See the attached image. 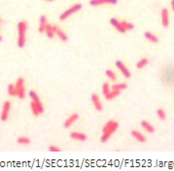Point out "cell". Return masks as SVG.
<instances>
[{
	"mask_svg": "<svg viewBox=\"0 0 174 171\" xmlns=\"http://www.w3.org/2000/svg\"><path fill=\"white\" fill-rule=\"evenodd\" d=\"M7 92L8 94L11 96H17V92H16V88H15V85L13 84H10L7 88Z\"/></svg>",
	"mask_w": 174,
	"mask_h": 171,
	"instance_id": "484cf974",
	"label": "cell"
},
{
	"mask_svg": "<svg viewBox=\"0 0 174 171\" xmlns=\"http://www.w3.org/2000/svg\"><path fill=\"white\" fill-rule=\"evenodd\" d=\"M53 30H54L55 35H57V36L59 37V39L60 40V41L66 42L67 40H68V36H67V34L65 33V31H63L62 29H60L59 26L53 25Z\"/></svg>",
	"mask_w": 174,
	"mask_h": 171,
	"instance_id": "8fae6325",
	"label": "cell"
},
{
	"mask_svg": "<svg viewBox=\"0 0 174 171\" xmlns=\"http://www.w3.org/2000/svg\"><path fill=\"white\" fill-rule=\"evenodd\" d=\"M121 93V90L119 89H111V90L109 92V93H107L105 95V98L107 100H112V99H115L117 96H119Z\"/></svg>",
	"mask_w": 174,
	"mask_h": 171,
	"instance_id": "ffe728a7",
	"label": "cell"
},
{
	"mask_svg": "<svg viewBox=\"0 0 174 171\" xmlns=\"http://www.w3.org/2000/svg\"><path fill=\"white\" fill-rule=\"evenodd\" d=\"M121 25H122V26L125 28L127 31V30L133 29V27H134L131 22H128V21H121Z\"/></svg>",
	"mask_w": 174,
	"mask_h": 171,
	"instance_id": "d4e9b609",
	"label": "cell"
},
{
	"mask_svg": "<svg viewBox=\"0 0 174 171\" xmlns=\"http://www.w3.org/2000/svg\"><path fill=\"white\" fill-rule=\"evenodd\" d=\"M92 103L94 107V109L98 111V112H101L102 109H103V105L101 103V100H100V97L97 95V94H95L93 93L92 95Z\"/></svg>",
	"mask_w": 174,
	"mask_h": 171,
	"instance_id": "7c38bea8",
	"label": "cell"
},
{
	"mask_svg": "<svg viewBox=\"0 0 174 171\" xmlns=\"http://www.w3.org/2000/svg\"><path fill=\"white\" fill-rule=\"evenodd\" d=\"M17 142H18V144L21 146H27L31 143V140L29 137H27V136H20V137L17 139Z\"/></svg>",
	"mask_w": 174,
	"mask_h": 171,
	"instance_id": "44dd1931",
	"label": "cell"
},
{
	"mask_svg": "<svg viewBox=\"0 0 174 171\" xmlns=\"http://www.w3.org/2000/svg\"><path fill=\"white\" fill-rule=\"evenodd\" d=\"M131 136L135 140L140 142V143H144V142L146 141L145 135L143 133H141L140 131H138V130H136V129H132L131 130Z\"/></svg>",
	"mask_w": 174,
	"mask_h": 171,
	"instance_id": "2e32d148",
	"label": "cell"
},
{
	"mask_svg": "<svg viewBox=\"0 0 174 171\" xmlns=\"http://www.w3.org/2000/svg\"><path fill=\"white\" fill-rule=\"evenodd\" d=\"M44 33L46 34L47 37L49 38H53L55 36V33H54V30H53V25H50V24H47L46 27H45V31Z\"/></svg>",
	"mask_w": 174,
	"mask_h": 171,
	"instance_id": "7402d4cb",
	"label": "cell"
},
{
	"mask_svg": "<svg viewBox=\"0 0 174 171\" xmlns=\"http://www.w3.org/2000/svg\"><path fill=\"white\" fill-rule=\"evenodd\" d=\"M2 24H3V20L1 19V17H0V26L2 25Z\"/></svg>",
	"mask_w": 174,
	"mask_h": 171,
	"instance_id": "1f68e13d",
	"label": "cell"
},
{
	"mask_svg": "<svg viewBox=\"0 0 174 171\" xmlns=\"http://www.w3.org/2000/svg\"><path fill=\"white\" fill-rule=\"evenodd\" d=\"M48 24V20L46 18V16H41L40 19H39V26H38V30L40 33H44L45 31V27H46Z\"/></svg>",
	"mask_w": 174,
	"mask_h": 171,
	"instance_id": "e0dca14e",
	"label": "cell"
},
{
	"mask_svg": "<svg viewBox=\"0 0 174 171\" xmlns=\"http://www.w3.org/2000/svg\"><path fill=\"white\" fill-rule=\"evenodd\" d=\"M118 127H119L118 122L114 121V120H109V121L104 124V127L102 128V135L101 137H100L101 143L107 142L111 138V136L116 132Z\"/></svg>",
	"mask_w": 174,
	"mask_h": 171,
	"instance_id": "6da1fadb",
	"label": "cell"
},
{
	"mask_svg": "<svg viewBox=\"0 0 174 171\" xmlns=\"http://www.w3.org/2000/svg\"><path fill=\"white\" fill-rule=\"evenodd\" d=\"M16 92H17V96L20 99H24L25 97L26 94V89L25 86V79L24 78H19L17 80V82L15 84Z\"/></svg>",
	"mask_w": 174,
	"mask_h": 171,
	"instance_id": "5b68a950",
	"label": "cell"
},
{
	"mask_svg": "<svg viewBox=\"0 0 174 171\" xmlns=\"http://www.w3.org/2000/svg\"><path fill=\"white\" fill-rule=\"evenodd\" d=\"M141 127H143V129L145 131H147L149 133H154L155 132V127L153 124H151V123H149L148 121H142L141 122Z\"/></svg>",
	"mask_w": 174,
	"mask_h": 171,
	"instance_id": "ac0fdd59",
	"label": "cell"
},
{
	"mask_svg": "<svg viewBox=\"0 0 174 171\" xmlns=\"http://www.w3.org/2000/svg\"><path fill=\"white\" fill-rule=\"evenodd\" d=\"M110 24H111L112 26H114L116 29L119 31V32H121V33H125V32L127 31L125 28L122 26L121 21H120L119 20H117L116 18H111V19H110Z\"/></svg>",
	"mask_w": 174,
	"mask_h": 171,
	"instance_id": "9a60e30c",
	"label": "cell"
},
{
	"mask_svg": "<svg viewBox=\"0 0 174 171\" xmlns=\"http://www.w3.org/2000/svg\"><path fill=\"white\" fill-rule=\"evenodd\" d=\"M161 25L164 27H167L169 25V12L166 8H164L161 12Z\"/></svg>",
	"mask_w": 174,
	"mask_h": 171,
	"instance_id": "4fadbf2b",
	"label": "cell"
},
{
	"mask_svg": "<svg viewBox=\"0 0 174 171\" xmlns=\"http://www.w3.org/2000/svg\"><path fill=\"white\" fill-rule=\"evenodd\" d=\"M161 81L170 87L174 85V66H167L165 68V70H162Z\"/></svg>",
	"mask_w": 174,
	"mask_h": 171,
	"instance_id": "3957f363",
	"label": "cell"
},
{
	"mask_svg": "<svg viewBox=\"0 0 174 171\" xmlns=\"http://www.w3.org/2000/svg\"><path fill=\"white\" fill-rule=\"evenodd\" d=\"M2 39H3V38H2V36H1V35H0V42H1V41H2Z\"/></svg>",
	"mask_w": 174,
	"mask_h": 171,
	"instance_id": "836d02e7",
	"label": "cell"
},
{
	"mask_svg": "<svg viewBox=\"0 0 174 171\" xmlns=\"http://www.w3.org/2000/svg\"><path fill=\"white\" fill-rule=\"evenodd\" d=\"M170 5H171L172 10L174 11V0H171V1H170Z\"/></svg>",
	"mask_w": 174,
	"mask_h": 171,
	"instance_id": "4dcf8cb0",
	"label": "cell"
},
{
	"mask_svg": "<svg viewBox=\"0 0 174 171\" xmlns=\"http://www.w3.org/2000/svg\"><path fill=\"white\" fill-rule=\"evenodd\" d=\"M45 1H49V2H52V1H55V0H45Z\"/></svg>",
	"mask_w": 174,
	"mask_h": 171,
	"instance_id": "d6a6232c",
	"label": "cell"
},
{
	"mask_svg": "<svg viewBox=\"0 0 174 171\" xmlns=\"http://www.w3.org/2000/svg\"><path fill=\"white\" fill-rule=\"evenodd\" d=\"M148 63H149V59H146V58H143L140 60H138L137 64H136V67L138 68V69H143V68H145L146 66L148 65Z\"/></svg>",
	"mask_w": 174,
	"mask_h": 171,
	"instance_id": "603a6c76",
	"label": "cell"
},
{
	"mask_svg": "<svg viewBox=\"0 0 174 171\" xmlns=\"http://www.w3.org/2000/svg\"><path fill=\"white\" fill-rule=\"evenodd\" d=\"M116 67L120 70V72L123 74V75L125 76V78H130V76H131L130 71L128 70V68L125 65V63H123L121 60L116 61Z\"/></svg>",
	"mask_w": 174,
	"mask_h": 171,
	"instance_id": "30bf717a",
	"label": "cell"
},
{
	"mask_svg": "<svg viewBox=\"0 0 174 171\" xmlns=\"http://www.w3.org/2000/svg\"><path fill=\"white\" fill-rule=\"evenodd\" d=\"M0 29H1V26H0Z\"/></svg>",
	"mask_w": 174,
	"mask_h": 171,
	"instance_id": "e575fe53",
	"label": "cell"
},
{
	"mask_svg": "<svg viewBox=\"0 0 174 171\" xmlns=\"http://www.w3.org/2000/svg\"><path fill=\"white\" fill-rule=\"evenodd\" d=\"M127 88V85L125 83H119V84H115L112 86V89H119V90H123V89H126Z\"/></svg>",
	"mask_w": 174,
	"mask_h": 171,
	"instance_id": "4316f807",
	"label": "cell"
},
{
	"mask_svg": "<svg viewBox=\"0 0 174 171\" xmlns=\"http://www.w3.org/2000/svg\"><path fill=\"white\" fill-rule=\"evenodd\" d=\"M49 151L50 152H60V149L58 146H55V145H51L49 147Z\"/></svg>",
	"mask_w": 174,
	"mask_h": 171,
	"instance_id": "f546056e",
	"label": "cell"
},
{
	"mask_svg": "<svg viewBox=\"0 0 174 171\" xmlns=\"http://www.w3.org/2000/svg\"><path fill=\"white\" fill-rule=\"evenodd\" d=\"M27 21H21L18 24V46L19 48H24L26 42V31H27Z\"/></svg>",
	"mask_w": 174,
	"mask_h": 171,
	"instance_id": "7a4b0ae2",
	"label": "cell"
},
{
	"mask_svg": "<svg viewBox=\"0 0 174 171\" xmlns=\"http://www.w3.org/2000/svg\"><path fill=\"white\" fill-rule=\"evenodd\" d=\"M10 112H11V102L5 101L4 104H3V107H2L1 114H0V120H1V122H7L8 121Z\"/></svg>",
	"mask_w": 174,
	"mask_h": 171,
	"instance_id": "8992f818",
	"label": "cell"
},
{
	"mask_svg": "<svg viewBox=\"0 0 174 171\" xmlns=\"http://www.w3.org/2000/svg\"><path fill=\"white\" fill-rule=\"evenodd\" d=\"M144 36H145L146 39L148 40V41L152 42V43H158V42H159V38H158V36L155 35L154 33L150 32V31H146V32L144 33Z\"/></svg>",
	"mask_w": 174,
	"mask_h": 171,
	"instance_id": "d6986e66",
	"label": "cell"
},
{
	"mask_svg": "<svg viewBox=\"0 0 174 171\" xmlns=\"http://www.w3.org/2000/svg\"><path fill=\"white\" fill-rule=\"evenodd\" d=\"M70 138L74 141H79V142H84L88 139V136L83 133V132H79V131H73L70 133Z\"/></svg>",
	"mask_w": 174,
	"mask_h": 171,
	"instance_id": "5bb4252c",
	"label": "cell"
},
{
	"mask_svg": "<svg viewBox=\"0 0 174 171\" xmlns=\"http://www.w3.org/2000/svg\"><path fill=\"white\" fill-rule=\"evenodd\" d=\"M78 120H79V114L77 113H73L71 115L65 120V122L63 124L64 128H70L73 124H74Z\"/></svg>",
	"mask_w": 174,
	"mask_h": 171,
	"instance_id": "9c48e42d",
	"label": "cell"
},
{
	"mask_svg": "<svg viewBox=\"0 0 174 171\" xmlns=\"http://www.w3.org/2000/svg\"><path fill=\"white\" fill-rule=\"evenodd\" d=\"M105 74H106V76H107V78L109 80H111V81H116V80H117V75H116V73L113 70L107 69L105 71Z\"/></svg>",
	"mask_w": 174,
	"mask_h": 171,
	"instance_id": "cb8c5ba5",
	"label": "cell"
},
{
	"mask_svg": "<svg viewBox=\"0 0 174 171\" xmlns=\"http://www.w3.org/2000/svg\"><path fill=\"white\" fill-rule=\"evenodd\" d=\"M81 9H82V4L81 3H76L74 5H72L70 8H68L66 11H64V12L59 16V20L60 21H65V20L68 19L70 16L76 14L77 12H79Z\"/></svg>",
	"mask_w": 174,
	"mask_h": 171,
	"instance_id": "277c9868",
	"label": "cell"
},
{
	"mask_svg": "<svg viewBox=\"0 0 174 171\" xmlns=\"http://www.w3.org/2000/svg\"><path fill=\"white\" fill-rule=\"evenodd\" d=\"M102 93H103V95L105 96L107 93H109V92L111 90V88H110V86H109V84L108 83H104L103 85H102Z\"/></svg>",
	"mask_w": 174,
	"mask_h": 171,
	"instance_id": "f1b7e54d",
	"label": "cell"
},
{
	"mask_svg": "<svg viewBox=\"0 0 174 171\" xmlns=\"http://www.w3.org/2000/svg\"><path fill=\"white\" fill-rule=\"evenodd\" d=\"M28 94H29V97L31 98V101L34 102L35 105L38 108L39 112H40V114H42L44 112V106H43V103L40 100V97H39L38 94L34 92V90H30Z\"/></svg>",
	"mask_w": 174,
	"mask_h": 171,
	"instance_id": "52a82bcc",
	"label": "cell"
},
{
	"mask_svg": "<svg viewBox=\"0 0 174 171\" xmlns=\"http://www.w3.org/2000/svg\"><path fill=\"white\" fill-rule=\"evenodd\" d=\"M157 116H158V118L161 121H165L166 119V114L164 109H158V111H157Z\"/></svg>",
	"mask_w": 174,
	"mask_h": 171,
	"instance_id": "83f0119b",
	"label": "cell"
},
{
	"mask_svg": "<svg viewBox=\"0 0 174 171\" xmlns=\"http://www.w3.org/2000/svg\"><path fill=\"white\" fill-rule=\"evenodd\" d=\"M118 0H89V5L93 7H98L101 5H115Z\"/></svg>",
	"mask_w": 174,
	"mask_h": 171,
	"instance_id": "ba28073f",
	"label": "cell"
}]
</instances>
